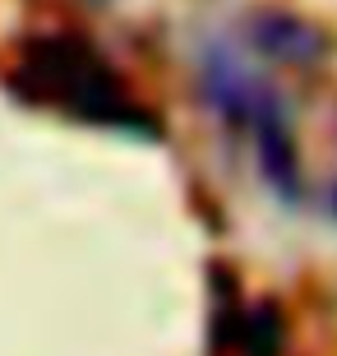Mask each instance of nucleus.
Here are the masks:
<instances>
[{"label": "nucleus", "mask_w": 337, "mask_h": 356, "mask_svg": "<svg viewBox=\"0 0 337 356\" xmlns=\"http://www.w3.org/2000/svg\"><path fill=\"white\" fill-rule=\"evenodd\" d=\"M10 92L24 102L56 106V111H65L83 125L120 130L134 134V139H162L157 116L134 102V92L125 88L116 65L79 33L28 38L10 70Z\"/></svg>", "instance_id": "1"}, {"label": "nucleus", "mask_w": 337, "mask_h": 356, "mask_svg": "<svg viewBox=\"0 0 337 356\" xmlns=\"http://www.w3.org/2000/svg\"><path fill=\"white\" fill-rule=\"evenodd\" d=\"M249 144H254V162L259 176L272 195L282 199L286 209L305 204V172H300V148H296V130H291V111H286L282 92L263 83L254 116H249Z\"/></svg>", "instance_id": "2"}, {"label": "nucleus", "mask_w": 337, "mask_h": 356, "mask_svg": "<svg viewBox=\"0 0 337 356\" xmlns=\"http://www.w3.org/2000/svg\"><path fill=\"white\" fill-rule=\"evenodd\" d=\"M199 83H204V102L208 111L217 116V125L227 130H249V116H254V102L263 92V74L249 70V60L236 51L231 42L213 38L199 56Z\"/></svg>", "instance_id": "3"}, {"label": "nucleus", "mask_w": 337, "mask_h": 356, "mask_svg": "<svg viewBox=\"0 0 337 356\" xmlns=\"http://www.w3.org/2000/svg\"><path fill=\"white\" fill-rule=\"evenodd\" d=\"M245 38L259 56H268L272 65H300L310 70L328 56V38L310 19H300L291 10H254L245 24Z\"/></svg>", "instance_id": "4"}, {"label": "nucleus", "mask_w": 337, "mask_h": 356, "mask_svg": "<svg viewBox=\"0 0 337 356\" xmlns=\"http://www.w3.org/2000/svg\"><path fill=\"white\" fill-rule=\"evenodd\" d=\"M231 343L240 356H282L286 347V319H282V305L277 301H254L240 310L236 319V333Z\"/></svg>", "instance_id": "5"}]
</instances>
